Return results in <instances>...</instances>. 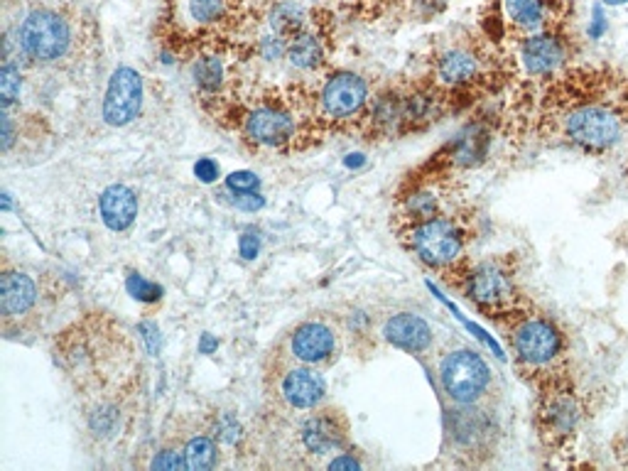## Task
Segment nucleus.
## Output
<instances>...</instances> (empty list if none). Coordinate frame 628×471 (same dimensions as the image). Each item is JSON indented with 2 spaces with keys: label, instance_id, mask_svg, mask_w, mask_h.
<instances>
[{
  "label": "nucleus",
  "instance_id": "obj_30",
  "mask_svg": "<svg viewBox=\"0 0 628 471\" xmlns=\"http://www.w3.org/2000/svg\"><path fill=\"white\" fill-rule=\"evenodd\" d=\"M258 55L263 56V59H268V62H275V59H280V56H288V40L275 33L266 35V37H260L258 40Z\"/></svg>",
  "mask_w": 628,
  "mask_h": 471
},
{
  "label": "nucleus",
  "instance_id": "obj_15",
  "mask_svg": "<svg viewBox=\"0 0 628 471\" xmlns=\"http://www.w3.org/2000/svg\"><path fill=\"white\" fill-rule=\"evenodd\" d=\"M275 388L285 405L302 413V410H314L317 405H322L324 395H327V378L317 366L295 363L275 374Z\"/></svg>",
  "mask_w": 628,
  "mask_h": 471
},
{
  "label": "nucleus",
  "instance_id": "obj_35",
  "mask_svg": "<svg viewBox=\"0 0 628 471\" xmlns=\"http://www.w3.org/2000/svg\"><path fill=\"white\" fill-rule=\"evenodd\" d=\"M140 336H143V342L147 343V352H160V329H157V324H153V322H143V324H140Z\"/></svg>",
  "mask_w": 628,
  "mask_h": 471
},
{
  "label": "nucleus",
  "instance_id": "obj_23",
  "mask_svg": "<svg viewBox=\"0 0 628 471\" xmlns=\"http://www.w3.org/2000/svg\"><path fill=\"white\" fill-rule=\"evenodd\" d=\"M270 30L290 42L295 35H299L309 25V13L299 0H278L273 8L268 10Z\"/></svg>",
  "mask_w": 628,
  "mask_h": 471
},
{
  "label": "nucleus",
  "instance_id": "obj_40",
  "mask_svg": "<svg viewBox=\"0 0 628 471\" xmlns=\"http://www.w3.org/2000/svg\"><path fill=\"white\" fill-rule=\"evenodd\" d=\"M361 162H363V155H349V158H347L349 168H359Z\"/></svg>",
  "mask_w": 628,
  "mask_h": 471
},
{
  "label": "nucleus",
  "instance_id": "obj_27",
  "mask_svg": "<svg viewBox=\"0 0 628 471\" xmlns=\"http://www.w3.org/2000/svg\"><path fill=\"white\" fill-rule=\"evenodd\" d=\"M20 88H23V77H20V67L13 65V59H5V65L0 69V98H3V108H10L20 98Z\"/></svg>",
  "mask_w": 628,
  "mask_h": 471
},
{
  "label": "nucleus",
  "instance_id": "obj_38",
  "mask_svg": "<svg viewBox=\"0 0 628 471\" xmlns=\"http://www.w3.org/2000/svg\"><path fill=\"white\" fill-rule=\"evenodd\" d=\"M604 27H606V23H604V15H602V10L596 8L594 10V23H592V27H589V37H602L604 35Z\"/></svg>",
  "mask_w": 628,
  "mask_h": 471
},
{
  "label": "nucleus",
  "instance_id": "obj_19",
  "mask_svg": "<svg viewBox=\"0 0 628 471\" xmlns=\"http://www.w3.org/2000/svg\"><path fill=\"white\" fill-rule=\"evenodd\" d=\"M491 417L476 405H460L450 417V435L460 455H486L491 447Z\"/></svg>",
  "mask_w": 628,
  "mask_h": 471
},
{
  "label": "nucleus",
  "instance_id": "obj_29",
  "mask_svg": "<svg viewBox=\"0 0 628 471\" xmlns=\"http://www.w3.org/2000/svg\"><path fill=\"white\" fill-rule=\"evenodd\" d=\"M126 288L140 302H157L162 297L160 285H155V282L146 280L143 275H137V272H130L128 280H126Z\"/></svg>",
  "mask_w": 628,
  "mask_h": 471
},
{
  "label": "nucleus",
  "instance_id": "obj_42",
  "mask_svg": "<svg viewBox=\"0 0 628 471\" xmlns=\"http://www.w3.org/2000/svg\"><path fill=\"white\" fill-rule=\"evenodd\" d=\"M626 177H628V162H626Z\"/></svg>",
  "mask_w": 628,
  "mask_h": 471
},
{
  "label": "nucleus",
  "instance_id": "obj_39",
  "mask_svg": "<svg viewBox=\"0 0 628 471\" xmlns=\"http://www.w3.org/2000/svg\"><path fill=\"white\" fill-rule=\"evenodd\" d=\"M218 342H214L211 336H204L202 339V352H209V349H217Z\"/></svg>",
  "mask_w": 628,
  "mask_h": 471
},
{
  "label": "nucleus",
  "instance_id": "obj_2",
  "mask_svg": "<svg viewBox=\"0 0 628 471\" xmlns=\"http://www.w3.org/2000/svg\"><path fill=\"white\" fill-rule=\"evenodd\" d=\"M506 336L518 374L535 391L570 381V349L555 322L531 310L508 324Z\"/></svg>",
  "mask_w": 628,
  "mask_h": 471
},
{
  "label": "nucleus",
  "instance_id": "obj_25",
  "mask_svg": "<svg viewBox=\"0 0 628 471\" xmlns=\"http://www.w3.org/2000/svg\"><path fill=\"white\" fill-rule=\"evenodd\" d=\"M185 469L189 471H209L218 464V452H221V445L211 432H202V435H194L185 442Z\"/></svg>",
  "mask_w": 628,
  "mask_h": 471
},
{
  "label": "nucleus",
  "instance_id": "obj_20",
  "mask_svg": "<svg viewBox=\"0 0 628 471\" xmlns=\"http://www.w3.org/2000/svg\"><path fill=\"white\" fill-rule=\"evenodd\" d=\"M383 336L388 343H393L398 349L410 353H425L432 346V329L422 317L410 314V312H400L393 314L383 327Z\"/></svg>",
  "mask_w": 628,
  "mask_h": 471
},
{
  "label": "nucleus",
  "instance_id": "obj_17",
  "mask_svg": "<svg viewBox=\"0 0 628 471\" xmlns=\"http://www.w3.org/2000/svg\"><path fill=\"white\" fill-rule=\"evenodd\" d=\"M288 349H290V359L298 361V363H307V366L317 368L327 366L331 361H337V329L319 320L302 322V324L292 329Z\"/></svg>",
  "mask_w": 628,
  "mask_h": 471
},
{
  "label": "nucleus",
  "instance_id": "obj_21",
  "mask_svg": "<svg viewBox=\"0 0 628 471\" xmlns=\"http://www.w3.org/2000/svg\"><path fill=\"white\" fill-rule=\"evenodd\" d=\"M327 40H329V33H327L322 20H314V25H307L302 33L295 35L288 42L290 65L298 67V69H305V72L319 69L327 62Z\"/></svg>",
  "mask_w": 628,
  "mask_h": 471
},
{
  "label": "nucleus",
  "instance_id": "obj_36",
  "mask_svg": "<svg viewBox=\"0 0 628 471\" xmlns=\"http://www.w3.org/2000/svg\"><path fill=\"white\" fill-rule=\"evenodd\" d=\"M234 204L241 209H248V211H256V209L263 207L266 201H263V197H260L258 192H238L234 194Z\"/></svg>",
  "mask_w": 628,
  "mask_h": 471
},
{
  "label": "nucleus",
  "instance_id": "obj_14",
  "mask_svg": "<svg viewBox=\"0 0 628 471\" xmlns=\"http://www.w3.org/2000/svg\"><path fill=\"white\" fill-rule=\"evenodd\" d=\"M349 420L337 407H314L298 425V445L309 456H327L347 447Z\"/></svg>",
  "mask_w": 628,
  "mask_h": 471
},
{
  "label": "nucleus",
  "instance_id": "obj_28",
  "mask_svg": "<svg viewBox=\"0 0 628 471\" xmlns=\"http://www.w3.org/2000/svg\"><path fill=\"white\" fill-rule=\"evenodd\" d=\"M331 3H337L339 8L349 15L370 20V17H379L393 0H331Z\"/></svg>",
  "mask_w": 628,
  "mask_h": 471
},
{
  "label": "nucleus",
  "instance_id": "obj_9",
  "mask_svg": "<svg viewBox=\"0 0 628 471\" xmlns=\"http://www.w3.org/2000/svg\"><path fill=\"white\" fill-rule=\"evenodd\" d=\"M584 407L570 381L550 385L545 391H538V405H535V430H538L542 445L555 452H564L577 437L582 425Z\"/></svg>",
  "mask_w": 628,
  "mask_h": 471
},
{
  "label": "nucleus",
  "instance_id": "obj_1",
  "mask_svg": "<svg viewBox=\"0 0 628 471\" xmlns=\"http://www.w3.org/2000/svg\"><path fill=\"white\" fill-rule=\"evenodd\" d=\"M532 136L589 158H606L628 138V77L613 67H567L523 97Z\"/></svg>",
  "mask_w": 628,
  "mask_h": 471
},
{
  "label": "nucleus",
  "instance_id": "obj_33",
  "mask_svg": "<svg viewBox=\"0 0 628 471\" xmlns=\"http://www.w3.org/2000/svg\"><path fill=\"white\" fill-rule=\"evenodd\" d=\"M260 251V236L256 229H248V231L241 233V239H238V253H241L246 261H253V258L258 256Z\"/></svg>",
  "mask_w": 628,
  "mask_h": 471
},
{
  "label": "nucleus",
  "instance_id": "obj_16",
  "mask_svg": "<svg viewBox=\"0 0 628 471\" xmlns=\"http://www.w3.org/2000/svg\"><path fill=\"white\" fill-rule=\"evenodd\" d=\"M140 108H143V77L130 67L116 69L106 88L104 120L113 128H123L137 118Z\"/></svg>",
  "mask_w": 628,
  "mask_h": 471
},
{
  "label": "nucleus",
  "instance_id": "obj_8",
  "mask_svg": "<svg viewBox=\"0 0 628 471\" xmlns=\"http://www.w3.org/2000/svg\"><path fill=\"white\" fill-rule=\"evenodd\" d=\"M305 116L295 108V101L263 97L238 113V130L243 140L256 150H285L302 138Z\"/></svg>",
  "mask_w": 628,
  "mask_h": 471
},
{
  "label": "nucleus",
  "instance_id": "obj_10",
  "mask_svg": "<svg viewBox=\"0 0 628 471\" xmlns=\"http://www.w3.org/2000/svg\"><path fill=\"white\" fill-rule=\"evenodd\" d=\"M74 45L72 20L55 8H35L17 25V49L37 65H55Z\"/></svg>",
  "mask_w": 628,
  "mask_h": 471
},
{
  "label": "nucleus",
  "instance_id": "obj_34",
  "mask_svg": "<svg viewBox=\"0 0 628 471\" xmlns=\"http://www.w3.org/2000/svg\"><path fill=\"white\" fill-rule=\"evenodd\" d=\"M194 175H197V179L204 184H211L217 182L218 175H221V169H218V165L211 158H202V160H197V165H194Z\"/></svg>",
  "mask_w": 628,
  "mask_h": 471
},
{
  "label": "nucleus",
  "instance_id": "obj_4",
  "mask_svg": "<svg viewBox=\"0 0 628 471\" xmlns=\"http://www.w3.org/2000/svg\"><path fill=\"white\" fill-rule=\"evenodd\" d=\"M398 239L420 263L435 271L447 285H454V288L464 285L469 268L474 263H469V236L457 216L444 211L420 224L400 226Z\"/></svg>",
  "mask_w": 628,
  "mask_h": 471
},
{
  "label": "nucleus",
  "instance_id": "obj_26",
  "mask_svg": "<svg viewBox=\"0 0 628 471\" xmlns=\"http://www.w3.org/2000/svg\"><path fill=\"white\" fill-rule=\"evenodd\" d=\"M209 432L214 435V439H217L221 447L231 449L241 447L243 437H246L241 423H238L231 413H218V415H214V420H211L209 425Z\"/></svg>",
  "mask_w": 628,
  "mask_h": 471
},
{
  "label": "nucleus",
  "instance_id": "obj_6",
  "mask_svg": "<svg viewBox=\"0 0 628 471\" xmlns=\"http://www.w3.org/2000/svg\"><path fill=\"white\" fill-rule=\"evenodd\" d=\"M243 10L241 0H167L162 17L169 37L167 45L175 52L177 47L192 45L207 52L224 37L228 27H234Z\"/></svg>",
  "mask_w": 628,
  "mask_h": 471
},
{
  "label": "nucleus",
  "instance_id": "obj_24",
  "mask_svg": "<svg viewBox=\"0 0 628 471\" xmlns=\"http://www.w3.org/2000/svg\"><path fill=\"white\" fill-rule=\"evenodd\" d=\"M194 87L202 91V97L217 98L226 84L224 59L217 52H202L192 65Z\"/></svg>",
  "mask_w": 628,
  "mask_h": 471
},
{
  "label": "nucleus",
  "instance_id": "obj_31",
  "mask_svg": "<svg viewBox=\"0 0 628 471\" xmlns=\"http://www.w3.org/2000/svg\"><path fill=\"white\" fill-rule=\"evenodd\" d=\"M226 187H228L234 194L258 192L260 179H258V175H253V172H248V169H241V172H231V175L226 177Z\"/></svg>",
  "mask_w": 628,
  "mask_h": 471
},
{
  "label": "nucleus",
  "instance_id": "obj_5",
  "mask_svg": "<svg viewBox=\"0 0 628 471\" xmlns=\"http://www.w3.org/2000/svg\"><path fill=\"white\" fill-rule=\"evenodd\" d=\"M461 290L469 302H474L476 310L503 329L521 314L531 312L518 282L516 261L511 256L486 258L481 263L471 265Z\"/></svg>",
  "mask_w": 628,
  "mask_h": 471
},
{
  "label": "nucleus",
  "instance_id": "obj_12",
  "mask_svg": "<svg viewBox=\"0 0 628 471\" xmlns=\"http://www.w3.org/2000/svg\"><path fill=\"white\" fill-rule=\"evenodd\" d=\"M440 384L457 405H476L491 385V368L471 349H457L440 363Z\"/></svg>",
  "mask_w": 628,
  "mask_h": 471
},
{
  "label": "nucleus",
  "instance_id": "obj_22",
  "mask_svg": "<svg viewBox=\"0 0 628 471\" xmlns=\"http://www.w3.org/2000/svg\"><path fill=\"white\" fill-rule=\"evenodd\" d=\"M98 211L104 224L116 233L128 231L137 216V197L126 184H111L98 200Z\"/></svg>",
  "mask_w": 628,
  "mask_h": 471
},
{
  "label": "nucleus",
  "instance_id": "obj_41",
  "mask_svg": "<svg viewBox=\"0 0 628 471\" xmlns=\"http://www.w3.org/2000/svg\"><path fill=\"white\" fill-rule=\"evenodd\" d=\"M609 5H621V3H628V0H604Z\"/></svg>",
  "mask_w": 628,
  "mask_h": 471
},
{
  "label": "nucleus",
  "instance_id": "obj_3",
  "mask_svg": "<svg viewBox=\"0 0 628 471\" xmlns=\"http://www.w3.org/2000/svg\"><path fill=\"white\" fill-rule=\"evenodd\" d=\"M503 77L506 72L501 69V59L491 55V49L479 40H461L432 56L427 81L454 106L460 98L496 91L506 81Z\"/></svg>",
  "mask_w": 628,
  "mask_h": 471
},
{
  "label": "nucleus",
  "instance_id": "obj_37",
  "mask_svg": "<svg viewBox=\"0 0 628 471\" xmlns=\"http://www.w3.org/2000/svg\"><path fill=\"white\" fill-rule=\"evenodd\" d=\"M329 469H361V464L356 462L354 456H337V459H331L329 462Z\"/></svg>",
  "mask_w": 628,
  "mask_h": 471
},
{
  "label": "nucleus",
  "instance_id": "obj_18",
  "mask_svg": "<svg viewBox=\"0 0 628 471\" xmlns=\"http://www.w3.org/2000/svg\"><path fill=\"white\" fill-rule=\"evenodd\" d=\"M37 297H40L37 285L27 272L3 265V272H0V317H3L5 332H10L13 324H20L35 310Z\"/></svg>",
  "mask_w": 628,
  "mask_h": 471
},
{
  "label": "nucleus",
  "instance_id": "obj_13",
  "mask_svg": "<svg viewBox=\"0 0 628 471\" xmlns=\"http://www.w3.org/2000/svg\"><path fill=\"white\" fill-rule=\"evenodd\" d=\"M508 33L513 40L570 27V0H503Z\"/></svg>",
  "mask_w": 628,
  "mask_h": 471
},
{
  "label": "nucleus",
  "instance_id": "obj_11",
  "mask_svg": "<svg viewBox=\"0 0 628 471\" xmlns=\"http://www.w3.org/2000/svg\"><path fill=\"white\" fill-rule=\"evenodd\" d=\"M574 55V37L567 30H548L516 42V62L531 81L555 77L570 67Z\"/></svg>",
  "mask_w": 628,
  "mask_h": 471
},
{
  "label": "nucleus",
  "instance_id": "obj_32",
  "mask_svg": "<svg viewBox=\"0 0 628 471\" xmlns=\"http://www.w3.org/2000/svg\"><path fill=\"white\" fill-rule=\"evenodd\" d=\"M150 469L155 471H172V469H185V452L182 449H162L160 455L155 456Z\"/></svg>",
  "mask_w": 628,
  "mask_h": 471
},
{
  "label": "nucleus",
  "instance_id": "obj_7",
  "mask_svg": "<svg viewBox=\"0 0 628 471\" xmlns=\"http://www.w3.org/2000/svg\"><path fill=\"white\" fill-rule=\"evenodd\" d=\"M369 84L354 72H334L322 81L309 108V123L317 133L344 130L361 123L369 108Z\"/></svg>",
  "mask_w": 628,
  "mask_h": 471
}]
</instances>
